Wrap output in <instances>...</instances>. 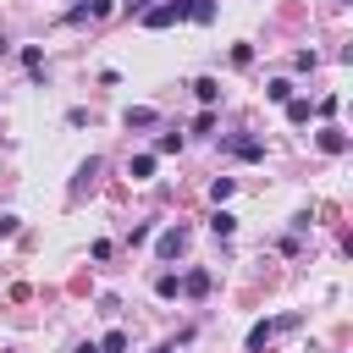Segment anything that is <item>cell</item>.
Returning <instances> with one entry per match:
<instances>
[{"label": "cell", "instance_id": "7c38bea8", "mask_svg": "<svg viewBox=\"0 0 353 353\" xmlns=\"http://www.w3.org/2000/svg\"><path fill=\"white\" fill-rule=\"evenodd\" d=\"M94 176H99V160H94V154H88V160H83V165H77V182H72V193H83V188H88V182H94Z\"/></svg>", "mask_w": 353, "mask_h": 353}, {"label": "cell", "instance_id": "d6986e66", "mask_svg": "<svg viewBox=\"0 0 353 353\" xmlns=\"http://www.w3.org/2000/svg\"><path fill=\"white\" fill-rule=\"evenodd\" d=\"M314 66H320L314 50H298V55H292V72H314Z\"/></svg>", "mask_w": 353, "mask_h": 353}, {"label": "cell", "instance_id": "7402d4cb", "mask_svg": "<svg viewBox=\"0 0 353 353\" xmlns=\"http://www.w3.org/2000/svg\"><path fill=\"white\" fill-rule=\"evenodd\" d=\"M254 61V44H232V66H248Z\"/></svg>", "mask_w": 353, "mask_h": 353}, {"label": "cell", "instance_id": "8992f818", "mask_svg": "<svg viewBox=\"0 0 353 353\" xmlns=\"http://www.w3.org/2000/svg\"><path fill=\"white\" fill-rule=\"evenodd\" d=\"M176 281H182V292H188V298H204V292L215 287V276H210V270H188V276H176Z\"/></svg>", "mask_w": 353, "mask_h": 353}, {"label": "cell", "instance_id": "9c48e42d", "mask_svg": "<svg viewBox=\"0 0 353 353\" xmlns=\"http://www.w3.org/2000/svg\"><path fill=\"white\" fill-rule=\"evenodd\" d=\"M309 116H314V105H309V99H298V94H292V99H287V121H292V127H303V121H309Z\"/></svg>", "mask_w": 353, "mask_h": 353}, {"label": "cell", "instance_id": "cb8c5ba5", "mask_svg": "<svg viewBox=\"0 0 353 353\" xmlns=\"http://www.w3.org/2000/svg\"><path fill=\"white\" fill-rule=\"evenodd\" d=\"M72 353H99V342H77V347H72Z\"/></svg>", "mask_w": 353, "mask_h": 353}, {"label": "cell", "instance_id": "30bf717a", "mask_svg": "<svg viewBox=\"0 0 353 353\" xmlns=\"http://www.w3.org/2000/svg\"><path fill=\"white\" fill-rule=\"evenodd\" d=\"M210 232H215V237H232V232H237V215H232V210H215V215H210Z\"/></svg>", "mask_w": 353, "mask_h": 353}, {"label": "cell", "instance_id": "4fadbf2b", "mask_svg": "<svg viewBox=\"0 0 353 353\" xmlns=\"http://www.w3.org/2000/svg\"><path fill=\"white\" fill-rule=\"evenodd\" d=\"M99 353H127V331H121V325H110V331H105V342H99Z\"/></svg>", "mask_w": 353, "mask_h": 353}, {"label": "cell", "instance_id": "44dd1931", "mask_svg": "<svg viewBox=\"0 0 353 353\" xmlns=\"http://www.w3.org/2000/svg\"><path fill=\"white\" fill-rule=\"evenodd\" d=\"M83 6H88V22H99V17L116 11V0H83Z\"/></svg>", "mask_w": 353, "mask_h": 353}, {"label": "cell", "instance_id": "9a60e30c", "mask_svg": "<svg viewBox=\"0 0 353 353\" xmlns=\"http://www.w3.org/2000/svg\"><path fill=\"white\" fill-rule=\"evenodd\" d=\"M232 188H237V182H232V176H215V182H210V199H215V210H221V204H226V199H232Z\"/></svg>", "mask_w": 353, "mask_h": 353}, {"label": "cell", "instance_id": "603a6c76", "mask_svg": "<svg viewBox=\"0 0 353 353\" xmlns=\"http://www.w3.org/2000/svg\"><path fill=\"white\" fill-rule=\"evenodd\" d=\"M149 6H160V0H127V17H143Z\"/></svg>", "mask_w": 353, "mask_h": 353}, {"label": "cell", "instance_id": "ba28073f", "mask_svg": "<svg viewBox=\"0 0 353 353\" xmlns=\"http://www.w3.org/2000/svg\"><path fill=\"white\" fill-rule=\"evenodd\" d=\"M193 94H199V105L210 110V105L221 99V83H215V77H199V83H193Z\"/></svg>", "mask_w": 353, "mask_h": 353}, {"label": "cell", "instance_id": "ac0fdd59", "mask_svg": "<svg viewBox=\"0 0 353 353\" xmlns=\"http://www.w3.org/2000/svg\"><path fill=\"white\" fill-rule=\"evenodd\" d=\"M336 105H342L336 94H320V99H314V116H320V121H331V116H336Z\"/></svg>", "mask_w": 353, "mask_h": 353}, {"label": "cell", "instance_id": "6da1fadb", "mask_svg": "<svg viewBox=\"0 0 353 353\" xmlns=\"http://www.w3.org/2000/svg\"><path fill=\"white\" fill-rule=\"evenodd\" d=\"M138 22L154 28V33H160V28H176V22H188V0H160V6H149Z\"/></svg>", "mask_w": 353, "mask_h": 353}, {"label": "cell", "instance_id": "e0dca14e", "mask_svg": "<svg viewBox=\"0 0 353 353\" xmlns=\"http://www.w3.org/2000/svg\"><path fill=\"white\" fill-rule=\"evenodd\" d=\"M215 17V0H188V22H210Z\"/></svg>", "mask_w": 353, "mask_h": 353}, {"label": "cell", "instance_id": "3957f363", "mask_svg": "<svg viewBox=\"0 0 353 353\" xmlns=\"http://www.w3.org/2000/svg\"><path fill=\"white\" fill-rule=\"evenodd\" d=\"M298 325V314H276V320H259V325H248V353H259L276 331H292Z\"/></svg>", "mask_w": 353, "mask_h": 353}, {"label": "cell", "instance_id": "5bb4252c", "mask_svg": "<svg viewBox=\"0 0 353 353\" xmlns=\"http://www.w3.org/2000/svg\"><path fill=\"white\" fill-rule=\"evenodd\" d=\"M265 94H270L276 105H287V99H292V83H287V77H270V83H265Z\"/></svg>", "mask_w": 353, "mask_h": 353}, {"label": "cell", "instance_id": "ffe728a7", "mask_svg": "<svg viewBox=\"0 0 353 353\" xmlns=\"http://www.w3.org/2000/svg\"><path fill=\"white\" fill-rule=\"evenodd\" d=\"M154 149H160V154H176V149H182V132H160Z\"/></svg>", "mask_w": 353, "mask_h": 353}, {"label": "cell", "instance_id": "2e32d148", "mask_svg": "<svg viewBox=\"0 0 353 353\" xmlns=\"http://www.w3.org/2000/svg\"><path fill=\"white\" fill-rule=\"evenodd\" d=\"M154 292H160V298H176V292H182V281H176L171 270H160V276H154Z\"/></svg>", "mask_w": 353, "mask_h": 353}, {"label": "cell", "instance_id": "484cf974", "mask_svg": "<svg viewBox=\"0 0 353 353\" xmlns=\"http://www.w3.org/2000/svg\"><path fill=\"white\" fill-rule=\"evenodd\" d=\"M6 50H11V39H6V33H0V55H6Z\"/></svg>", "mask_w": 353, "mask_h": 353}, {"label": "cell", "instance_id": "5b68a950", "mask_svg": "<svg viewBox=\"0 0 353 353\" xmlns=\"http://www.w3.org/2000/svg\"><path fill=\"white\" fill-rule=\"evenodd\" d=\"M314 143H320L325 154H347V132H342V127H320V132H314Z\"/></svg>", "mask_w": 353, "mask_h": 353}, {"label": "cell", "instance_id": "277c9868", "mask_svg": "<svg viewBox=\"0 0 353 353\" xmlns=\"http://www.w3.org/2000/svg\"><path fill=\"white\" fill-rule=\"evenodd\" d=\"M182 248H188V232H182V226H165V232H160V243H154V254H160V259H176Z\"/></svg>", "mask_w": 353, "mask_h": 353}, {"label": "cell", "instance_id": "52a82bcc", "mask_svg": "<svg viewBox=\"0 0 353 353\" xmlns=\"http://www.w3.org/2000/svg\"><path fill=\"white\" fill-rule=\"evenodd\" d=\"M127 176H132V182H149V176H154V154H132V160H127Z\"/></svg>", "mask_w": 353, "mask_h": 353}, {"label": "cell", "instance_id": "8fae6325", "mask_svg": "<svg viewBox=\"0 0 353 353\" xmlns=\"http://www.w3.org/2000/svg\"><path fill=\"white\" fill-rule=\"evenodd\" d=\"M160 116L149 110V105H127V127H154Z\"/></svg>", "mask_w": 353, "mask_h": 353}, {"label": "cell", "instance_id": "7a4b0ae2", "mask_svg": "<svg viewBox=\"0 0 353 353\" xmlns=\"http://www.w3.org/2000/svg\"><path fill=\"white\" fill-rule=\"evenodd\" d=\"M221 149L232 160H265V138L259 132H232V138H221Z\"/></svg>", "mask_w": 353, "mask_h": 353}, {"label": "cell", "instance_id": "d4e9b609", "mask_svg": "<svg viewBox=\"0 0 353 353\" xmlns=\"http://www.w3.org/2000/svg\"><path fill=\"white\" fill-rule=\"evenodd\" d=\"M154 353H176V342H160V347H154Z\"/></svg>", "mask_w": 353, "mask_h": 353}]
</instances>
